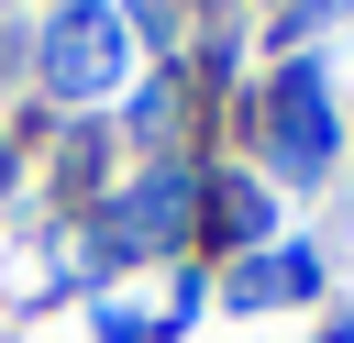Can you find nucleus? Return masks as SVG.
Listing matches in <instances>:
<instances>
[{"instance_id": "obj_1", "label": "nucleus", "mask_w": 354, "mask_h": 343, "mask_svg": "<svg viewBox=\"0 0 354 343\" xmlns=\"http://www.w3.org/2000/svg\"><path fill=\"white\" fill-rule=\"evenodd\" d=\"M111 44H122V33H111V11H100V0H77V11L44 33V77H55L66 100H88V89L111 77Z\"/></svg>"}]
</instances>
